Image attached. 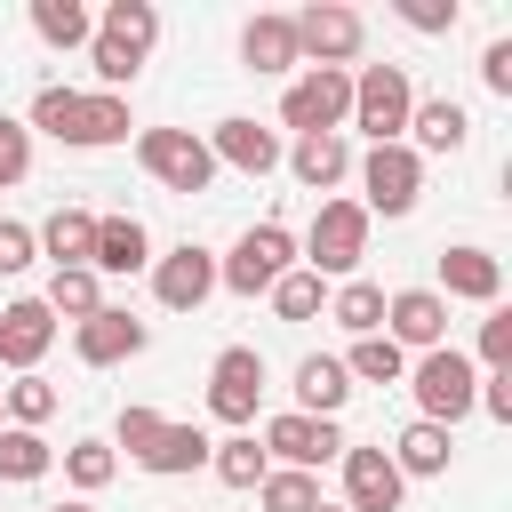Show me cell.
Returning <instances> with one entry per match:
<instances>
[{"instance_id": "6da1fadb", "label": "cell", "mask_w": 512, "mask_h": 512, "mask_svg": "<svg viewBox=\"0 0 512 512\" xmlns=\"http://www.w3.org/2000/svg\"><path fill=\"white\" fill-rule=\"evenodd\" d=\"M32 136H56V144H72V152H104V144H128V96H104V88H64V80H48L40 96H32V120H24Z\"/></svg>"}, {"instance_id": "7a4b0ae2", "label": "cell", "mask_w": 512, "mask_h": 512, "mask_svg": "<svg viewBox=\"0 0 512 512\" xmlns=\"http://www.w3.org/2000/svg\"><path fill=\"white\" fill-rule=\"evenodd\" d=\"M400 384L416 392V416H424V424H448V432H456V424L472 416V400H480V368H472L456 344H440V352H416Z\"/></svg>"}, {"instance_id": "3957f363", "label": "cell", "mask_w": 512, "mask_h": 512, "mask_svg": "<svg viewBox=\"0 0 512 512\" xmlns=\"http://www.w3.org/2000/svg\"><path fill=\"white\" fill-rule=\"evenodd\" d=\"M360 256H368V208L360 200H320L312 208V232H304V272H320V280H360Z\"/></svg>"}, {"instance_id": "277c9868", "label": "cell", "mask_w": 512, "mask_h": 512, "mask_svg": "<svg viewBox=\"0 0 512 512\" xmlns=\"http://www.w3.org/2000/svg\"><path fill=\"white\" fill-rule=\"evenodd\" d=\"M408 112H416V88H408V64H360L352 72V120L368 144H400L408 136Z\"/></svg>"}, {"instance_id": "5b68a950", "label": "cell", "mask_w": 512, "mask_h": 512, "mask_svg": "<svg viewBox=\"0 0 512 512\" xmlns=\"http://www.w3.org/2000/svg\"><path fill=\"white\" fill-rule=\"evenodd\" d=\"M344 120H352V72L304 64L280 88V128H296V136H344Z\"/></svg>"}, {"instance_id": "8992f818", "label": "cell", "mask_w": 512, "mask_h": 512, "mask_svg": "<svg viewBox=\"0 0 512 512\" xmlns=\"http://www.w3.org/2000/svg\"><path fill=\"white\" fill-rule=\"evenodd\" d=\"M280 272H296V232L288 224H248L240 240H232V256H216V288H232V296H264Z\"/></svg>"}, {"instance_id": "52a82bcc", "label": "cell", "mask_w": 512, "mask_h": 512, "mask_svg": "<svg viewBox=\"0 0 512 512\" xmlns=\"http://www.w3.org/2000/svg\"><path fill=\"white\" fill-rule=\"evenodd\" d=\"M288 24H296V56H304V64H328V72H352L360 48H368V16L344 8V0H312V8H296Z\"/></svg>"}, {"instance_id": "ba28073f", "label": "cell", "mask_w": 512, "mask_h": 512, "mask_svg": "<svg viewBox=\"0 0 512 512\" xmlns=\"http://www.w3.org/2000/svg\"><path fill=\"white\" fill-rule=\"evenodd\" d=\"M352 168H360V208H368V224H376V216H408V208L424 200V160H416L408 144H368Z\"/></svg>"}, {"instance_id": "9c48e42d", "label": "cell", "mask_w": 512, "mask_h": 512, "mask_svg": "<svg viewBox=\"0 0 512 512\" xmlns=\"http://www.w3.org/2000/svg\"><path fill=\"white\" fill-rule=\"evenodd\" d=\"M136 168L168 192H208L216 184V160L192 128H136Z\"/></svg>"}, {"instance_id": "30bf717a", "label": "cell", "mask_w": 512, "mask_h": 512, "mask_svg": "<svg viewBox=\"0 0 512 512\" xmlns=\"http://www.w3.org/2000/svg\"><path fill=\"white\" fill-rule=\"evenodd\" d=\"M256 400H264V352L256 344H224L208 360V416L216 424H256Z\"/></svg>"}, {"instance_id": "8fae6325", "label": "cell", "mask_w": 512, "mask_h": 512, "mask_svg": "<svg viewBox=\"0 0 512 512\" xmlns=\"http://www.w3.org/2000/svg\"><path fill=\"white\" fill-rule=\"evenodd\" d=\"M344 448H352V440H344L328 416H296V408H288V416H264V456H280L288 472H320V464H336Z\"/></svg>"}, {"instance_id": "7c38bea8", "label": "cell", "mask_w": 512, "mask_h": 512, "mask_svg": "<svg viewBox=\"0 0 512 512\" xmlns=\"http://www.w3.org/2000/svg\"><path fill=\"white\" fill-rule=\"evenodd\" d=\"M200 144H208V160H216V168H240V176H272V168H280V152H288V144H280V128H264V120H248V112L216 120Z\"/></svg>"}, {"instance_id": "4fadbf2b", "label": "cell", "mask_w": 512, "mask_h": 512, "mask_svg": "<svg viewBox=\"0 0 512 512\" xmlns=\"http://www.w3.org/2000/svg\"><path fill=\"white\" fill-rule=\"evenodd\" d=\"M336 472H344V512H400V496H408V480L392 472L384 440L344 448V456H336Z\"/></svg>"}, {"instance_id": "5bb4252c", "label": "cell", "mask_w": 512, "mask_h": 512, "mask_svg": "<svg viewBox=\"0 0 512 512\" xmlns=\"http://www.w3.org/2000/svg\"><path fill=\"white\" fill-rule=\"evenodd\" d=\"M440 304L456 296V304H496L504 296V256L496 248H480V240H456V248H440V288H432Z\"/></svg>"}, {"instance_id": "9a60e30c", "label": "cell", "mask_w": 512, "mask_h": 512, "mask_svg": "<svg viewBox=\"0 0 512 512\" xmlns=\"http://www.w3.org/2000/svg\"><path fill=\"white\" fill-rule=\"evenodd\" d=\"M152 296H160L168 312H200V304L216 296V256H208L200 240H184V248L152 256Z\"/></svg>"}, {"instance_id": "2e32d148", "label": "cell", "mask_w": 512, "mask_h": 512, "mask_svg": "<svg viewBox=\"0 0 512 512\" xmlns=\"http://www.w3.org/2000/svg\"><path fill=\"white\" fill-rule=\"evenodd\" d=\"M144 344H152V328H144L136 312H120V304H104V312H88V320L72 328L80 368H120V360H136Z\"/></svg>"}, {"instance_id": "e0dca14e", "label": "cell", "mask_w": 512, "mask_h": 512, "mask_svg": "<svg viewBox=\"0 0 512 512\" xmlns=\"http://www.w3.org/2000/svg\"><path fill=\"white\" fill-rule=\"evenodd\" d=\"M48 344H56V312H48L40 296H16V304H0V368L32 376V368L48 360Z\"/></svg>"}, {"instance_id": "ac0fdd59", "label": "cell", "mask_w": 512, "mask_h": 512, "mask_svg": "<svg viewBox=\"0 0 512 512\" xmlns=\"http://www.w3.org/2000/svg\"><path fill=\"white\" fill-rule=\"evenodd\" d=\"M384 336L400 352H440L448 344V304L432 288H400V296H384Z\"/></svg>"}, {"instance_id": "d6986e66", "label": "cell", "mask_w": 512, "mask_h": 512, "mask_svg": "<svg viewBox=\"0 0 512 512\" xmlns=\"http://www.w3.org/2000/svg\"><path fill=\"white\" fill-rule=\"evenodd\" d=\"M208 448H216V440H208L200 424H168V416H160V424H152V432H144V440H136L128 456H136L144 472L176 480V472H200V464H208Z\"/></svg>"}, {"instance_id": "ffe728a7", "label": "cell", "mask_w": 512, "mask_h": 512, "mask_svg": "<svg viewBox=\"0 0 512 512\" xmlns=\"http://www.w3.org/2000/svg\"><path fill=\"white\" fill-rule=\"evenodd\" d=\"M88 272H152V232L136 216H96V240H88Z\"/></svg>"}, {"instance_id": "44dd1931", "label": "cell", "mask_w": 512, "mask_h": 512, "mask_svg": "<svg viewBox=\"0 0 512 512\" xmlns=\"http://www.w3.org/2000/svg\"><path fill=\"white\" fill-rule=\"evenodd\" d=\"M384 456H392V472H400V480H440V472L456 464V432L416 416V424H400V440H392Z\"/></svg>"}, {"instance_id": "7402d4cb", "label": "cell", "mask_w": 512, "mask_h": 512, "mask_svg": "<svg viewBox=\"0 0 512 512\" xmlns=\"http://www.w3.org/2000/svg\"><path fill=\"white\" fill-rule=\"evenodd\" d=\"M400 144H408L416 160H424V152H464V144H472V112L448 104V96H424V104L408 112V136H400Z\"/></svg>"}, {"instance_id": "603a6c76", "label": "cell", "mask_w": 512, "mask_h": 512, "mask_svg": "<svg viewBox=\"0 0 512 512\" xmlns=\"http://www.w3.org/2000/svg\"><path fill=\"white\" fill-rule=\"evenodd\" d=\"M280 160H288V176H296L304 192H336V184L352 176V136H296Z\"/></svg>"}, {"instance_id": "cb8c5ba5", "label": "cell", "mask_w": 512, "mask_h": 512, "mask_svg": "<svg viewBox=\"0 0 512 512\" xmlns=\"http://www.w3.org/2000/svg\"><path fill=\"white\" fill-rule=\"evenodd\" d=\"M240 64H248V72H296V64H304V56H296V24H288L280 8L248 16V24H240Z\"/></svg>"}, {"instance_id": "d4e9b609", "label": "cell", "mask_w": 512, "mask_h": 512, "mask_svg": "<svg viewBox=\"0 0 512 512\" xmlns=\"http://www.w3.org/2000/svg\"><path fill=\"white\" fill-rule=\"evenodd\" d=\"M344 400H352L344 360H336V352H304V360H296V416H328V424H336Z\"/></svg>"}, {"instance_id": "484cf974", "label": "cell", "mask_w": 512, "mask_h": 512, "mask_svg": "<svg viewBox=\"0 0 512 512\" xmlns=\"http://www.w3.org/2000/svg\"><path fill=\"white\" fill-rule=\"evenodd\" d=\"M48 472H56V448H48V432L0 424V480H8V488H32V480H48Z\"/></svg>"}, {"instance_id": "4316f807", "label": "cell", "mask_w": 512, "mask_h": 512, "mask_svg": "<svg viewBox=\"0 0 512 512\" xmlns=\"http://www.w3.org/2000/svg\"><path fill=\"white\" fill-rule=\"evenodd\" d=\"M328 320L344 336H384V288L376 280H336L328 288Z\"/></svg>"}, {"instance_id": "83f0119b", "label": "cell", "mask_w": 512, "mask_h": 512, "mask_svg": "<svg viewBox=\"0 0 512 512\" xmlns=\"http://www.w3.org/2000/svg\"><path fill=\"white\" fill-rule=\"evenodd\" d=\"M96 32H104V40H120L128 56H152V40H160V8H152V0H104Z\"/></svg>"}, {"instance_id": "f1b7e54d", "label": "cell", "mask_w": 512, "mask_h": 512, "mask_svg": "<svg viewBox=\"0 0 512 512\" xmlns=\"http://www.w3.org/2000/svg\"><path fill=\"white\" fill-rule=\"evenodd\" d=\"M32 240H40V256H48L56 272H64V264H88V240H96V216H88V208H56V216H48V224H40Z\"/></svg>"}, {"instance_id": "f546056e", "label": "cell", "mask_w": 512, "mask_h": 512, "mask_svg": "<svg viewBox=\"0 0 512 512\" xmlns=\"http://www.w3.org/2000/svg\"><path fill=\"white\" fill-rule=\"evenodd\" d=\"M40 304H48L56 320H72V328H80L88 312H104V280H96L88 264H64V272H48V296H40Z\"/></svg>"}, {"instance_id": "4dcf8cb0", "label": "cell", "mask_w": 512, "mask_h": 512, "mask_svg": "<svg viewBox=\"0 0 512 512\" xmlns=\"http://www.w3.org/2000/svg\"><path fill=\"white\" fill-rule=\"evenodd\" d=\"M64 480H72L80 504L104 496V488L120 480V448H112V440H72V448H64Z\"/></svg>"}, {"instance_id": "1f68e13d", "label": "cell", "mask_w": 512, "mask_h": 512, "mask_svg": "<svg viewBox=\"0 0 512 512\" xmlns=\"http://www.w3.org/2000/svg\"><path fill=\"white\" fill-rule=\"evenodd\" d=\"M32 32H40L48 48H88V40H96V16H88L80 0H32Z\"/></svg>"}, {"instance_id": "d6a6232c", "label": "cell", "mask_w": 512, "mask_h": 512, "mask_svg": "<svg viewBox=\"0 0 512 512\" xmlns=\"http://www.w3.org/2000/svg\"><path fill=\"white\" fill-rule=\"evenodd\" d=\"M264 304H272L280 320H320V312H328V280L296 264V272H280V280L264 288Z\"/></svg>"}, {"instance_id": "836d02e7", "label": "cell", "mask_w": 512, "mask_h": 512, "mask_svg": "<svg viewBox=\"0 0 512 512\" xmlns=\"http://www.w3.org/2000/svg\"><path fill=\"white\" fill-rule=\"evenodd\" d=\"M344 376H352V384H400V376H408V352H400L392 336H352Z\"/></svg>"}, {"instance_id": "e575fe53", "label": "cell", "mask_w": 512, "mask_h": 512, "mask_svg": "<svg viewBox=\"0 0 512 512\" xmlns=\"http://www.w3.org/2000/svg\"><path fill=\"white\" fill-rule=\"evenodd\" d=\"M208 464H216V480H224V488H256V480L272 472V456L256 448V432H232V440H216V448H208Z\"/></svg>"}, {"instance_id": "d590c367", "label": "cell", "mask_w": 512, "mask_h": 512, "mask_svg": "<svg viewBox=\"0 0 512 512\" xmlns=\"http://www.w3.org/2000/svg\"><path fill=\"white\" fill-rule=\"evenodd\" d=\"M0 408H8V424H24V432H40L48 416H56V384L32 368V376H16V384H0Z\"/></svg>"}, {"instance_id": "8d00e7d4", "label": "cell", "mask_w": 512, "mask_h": 512, "mask_svg": "<svg viewBox=\"0 0 512 512\" xmlns=\"http://www.w3.org/2000/svg\"><path fill=\"white\" fill-rule=\"evenodd\" d=\"M256 504H264V512H312V504H320V480H312V472L272 464V472L256 480Z\"/></svg>"}, {"instance_id": "74e56055", "label": "cell", "mask_w": 512, "mask_h": 512, "mask_svg": "<svg viewBox=\"0 0 512 512\" xmlns=\"http://www.w3.org/2000/svg\"><path fill=\"white\" fill-rule=\"evenodd\" d=\"M480 376H512V312L504 304H488V320H480V360H472Z\"/></svg>"}, {"instance_id": "f35d334b", "label": "cell", "mask_w": 512, "mask_h": 512, "mask_svg": "<svg viewBox=\"0 0 512 512\" xmlns=\"http://www.w3.org/2000/svg\"><path fill=\"white\" fill-rule=\"evenodd\" d=\"M24 176H32V128L0 112V192H8V184H24Z\"/></svg>"}, {"instance_id": "ab89813d", "label": "cell", "mask_w": 512, "mask_h": 512, "mask_svg": "<svg viewBox=\"0 0 512 512\" xmlns=\"http://www.w3.org/2000/svg\"><path fill=\"white\" fill-rule=\"evenodd\" d=\"M456 16H464L456 0H400V24L408 32H456Z\"/></svg>"}, {"instance_id": "60d3db41", "label": "cell", "mask_w": 512, "mask_h": 512, "mask_svg": "<svg viewBox=\"0 0 512 512\" xmlns=\"http://www.w3.org/2000/svg\"><path fill=\"white\" fill-rule=\"evenodd\" d=\"M40 256V240H32V224H16V216H0V272H24Z\"/></svg>"}, {"instance_id": "b9f144b4", "label": "cell", "mask_w": 512, "mask_h": 512, "mask_svg": "<svg viewBox=\"0 0 512 512\" xmlns=\"http://www.w3.org/2000/svg\"><path fill=\"white\" fill-rule=\"evenodd\" d=\"M480 88L488 96H512V40H488L480 48Z\"/></svg>"}, {"instance_id": "7bdbcfd3", "label": "cell", "mask_w": 512, "mask_h": 512, "mask_svg": "<svg viewBox=\"0 0 512 512\" xmlns=\"http://www.w3.org/2000/svg\"><path fill=\"white\" fill-rule=\"evenodd\" d=\"M472 408H488L496 424H512V376H480V400Z\"/></svg>"}, {"instance_id": "ee69618b", "label": "cell", "mask_w": 512, "mask_h": 512, "mask_svg": "<svg viewBox=\"0 0 512 512\" xmlns=\"http://www.w3.org/2000/svg\"><path fill=\"white\" fill-rule=\"evenodd\" d=\"M48 512H96V504H80V496H64V504H48Z\"/></svg>"}, {"instance_id": "f6af8a7d", "label": "cell", "mask_w": 512, "mask_h": 512, "mask_svg": "<svg viewBox=\"0 0 512 512\" xmlns=\"http://www.w3.org/2000/svg\"><path fill=\"white\" fill-rule=\"evenodd\" d=\"M312 512H344V504H328V496H320V504H312Z\"/></svg>"}, {"instance_id": "bcb514c9", "label": "cell", "mask_w": 512, "mask_h": 512, "mask_svg": "<svg viewBox=\"0 0 512 512\" xmlns=\"http://www.w3.org/2000/svg\"><path fill=\"white\" fill-rule=\"evenodd\" d=\"M0 424H8V408H0Z\"/></svg>"}]
</instances>
